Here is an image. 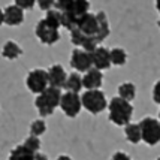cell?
Returning a JSON list of instances; mask_svg holds the SVG:
<instances>
[{
	"mask_svg": "<svg viewBox=\"0 0 160 160\" xmlns=\"http://www.w3.org/2000/svg\"><path fill=\"white\" fill-rule=\"evenodd\" d=\"M62 98V88H57L52 85H48L45 90L38 94L35 99V106L41 117H48L51 115L60 103Z\"/></svg>",
	"mask_w": 160,
	"mask_h": 160,
	"instance_id": "obj_1",
	"label": "cell"
},
{
	"mask_svg": "<svg viewBox=\"0 0 160 160\" xmlns=\"http://www.w3.org/2000/svg\"><path fill=\"white\" fill-rule=\"evenodd\" d=\"M109 109V120L117 126H126L130 123V118L133 115V106L129 100L120 98H112L111 102L108 103Z\"/></svg>",
	"mask_w": 160,
	"mask_h": 160,
	"instance_id": "obj_2",
	"label": "cell"
},
{
	"mask_svg": "<svg viewBox=\"0 0 160 160\" xmlns=\"http://www.w3.org/2000/svg\"><path fill=\"white\" fill-rule=\"evenodd\" d=\"M87 12H90V2L88 0H75L68 9L62 11V27L73 28L77 26L78 20L85 15Z\"/></svg>",
	"mask_w": 160,
	"mask_h": 160,
	"instance_id": "obj_3",
	"label": "cell"
},
{
	"mask_svg": "<svg viewBox=\"0 0 160 160\" xmlns=\"http://www.w3.org/2000/svg\"><path fill=\"white\" fill-rule=\"evenodd\" d=\"M81 105L91 114H100L106 109V98L99 88L94 90H85L81 96Z\"/></svg>",
	"mask_w": 160,
	"mask_h": 160,
	"instance_id": "obj_4",
	"label": "cell"
},
{
	"mask_svg": "<svg viewBox=\"0 0 160 160\" xmlns=\"http://www.w3.org/2000/svg\"><path fill=\"white\" fill-rule=\"evenodd\" d=\"M141 139L148 145H156L160 142V121L153 117H145L139 121Z\"/></svg>",
	"mask_w": 160,
	"mask_h": 160,
	"instance_id": "obj_5",
	"label": "cell"
},
{
	"mask_svg": "<svg viewBox=\"0 0 160 160\" xmlns=\"http://www.w3.org/2000/svg\"><path fill=\"white\" fill-rule=\"evenodd\" d=\"M58 106L62 108V111L68 117L73 118V117H77L78 114H79L81 108H82V105H81V96L78 93H73V91H66L64 94L62 93Z\"/></svg>",
	"mask_w": 160,
	"mask_h": 160,
	"instance_id": "obj_6",
	"label": "cell"
},
{
	"mask_svg": "<svg viewBox=\"0 0 160 160\" xmlns=\"http://www.w3.org/2000/svg\"><path fill=\"white\" fill-rule=\"evenodd\" d=\"M35 35L43 45H54L56 42L60 41V32H58V28L49 26L43 18L36 24Z\"/></svg>",
	"mask_w": 160,
	"mask_h": 160,
	"instance_id": "obj_7",
	"label": "cell"
},
{
	"mask_svg": "<svg viewBox=\"0 0 160 160\" xmlns=\"http://www.w3.org/2000/svg\"><path fill=\"white\" fill-rule=\"evenodd\" d=\"M26 85L32 93L39 94L48 87V73L43 69H33L28 72L27 78H26Z\"/></svg>",
	"mask_w": 160,
	"mask_h": 160,
	"instance_id": "obj_8",
	"label": "cell"
},
{
	"mask_svg": "<svg viewBox=\"0 0 160 160\" xmlns=\"http://www.w3.org/2000/svg\"><path fill=\"white\" fill-rule=\"evenodd\" d=\"M70 66L75 70H79V72L88 70L93 66L90 52L82 48H75L72 51V54H70Z\"/></svg>",
	"mask_w": 160,
	"mask_h": 160,
	"instance_id": "obj_9",
	"label": "cell"
},
{
	"mask_svg": "<svg viewBox=\"0 0 160 160\" xmlns=\"http://www.w3.org/2000/svg\"><path fill=\"white\" fill-rule=\"evenodd\" d=\"M91 57V64L99 70H105L111 66V58H109V49L105 47H96L90 52Z\"/></svg>",
	"mask_w": 160,
	"mask_h": 160,
	"instance_id": "obj_10",
	"label": "cell"
},
{
	"mask_svg": "<svg viewBox=\"0 0 160 160\" xmlns=\"http://www.w3.org/2000/svg\"><path fill=\"white\" fill-rule=\"evenodd\" d=\"M3 21L5 24L15 27V26H20L24 21V9H21L17 5H9L3 9Z\"/></svg>",
	"mask_w": 160,
	"mask_h": 160,
	"instance_id": "obj_11",
	"label": "cell"
},
{
	"mask_svg": "<svg viewBox=\"0 0 160 160\" xmlns=\"http://www.w3.org/2000/svg\"><path fill=\"white\" fill-rule=\"evenodd\" d=\"M48 84L52 85V87H57V88H63L64 87V82H66V70L62 64H52L48 70Z\"/></svg>",
	"mask_w": 160,
	"mask_h": 160,
	"instance_id": "obj_12",
	"label": "cell"
},
{
	"mask_svg": "<svg viewBox=\"0 0 160 160\" xmlns=\"http://www.w3.org/2000/svg\"><path fill=\"white\" fill-rule=\"evenodd\" d=\"M103 82V73L96 68H90L85 70V75L82 77V87L87 90H94V88H100V85Z\"/></svg>",
	"mask_w": 160,
	"mask_h": 160,
	"instance_id": "obj_13",
	"label": "cell"
},
{
	"mask_svg": "<svg viewBox=\"0 0 160 160\" xmlns=\"http://www.w3.org/2000/svg\"><path fill=\"white\" fill-rule=\"evenodd\" d=\"M22 54V49L21 47L14 41H8L5 42V45H3V48H2V56L8 58V60H15V58H18V57Z\"/></svg>",
	"mask_w": 160,
	"mask_h": 160,
	"instance_id": "obj_14",
	"label": "cell"
},
{
	"mask_svg": "<svg viewBox=\"0 0 160 160\" xmlns=\"http://www.w3.org/2000/svg\"><path fill=\"white\" fill-rule=\"evenodd\" d=\"M68 91H73V93H79L81 88H82V77L78 73V72H73L66 77V82H64V87Z\"/></svg>",
	"mask_w": 160,
	"mask_h": 160,
	"instance_id": "obj_15",
	"label": "cell"
},
{
	"mask_svg": "<svg viewBox=\"0 0 160 160\" xmlns=\"http://www.w3.org/2000/svg\"><path fill=\"white\" fill-rule=\"evenodd\" d=\"M33 159H35V153L30 151L28 148H26L22 144L15 147L14 150L11 151V154H9V160H33Z\"/></svg>",
	"mask_w": 160,
	"mask_h": 160,
	"instance_id": "obj_16",
	"label": "cell"
},
{
	"mask_svg": "<svg viewBox=\"0 0 160 160\" xmlns=\"http://www.w3.org/2000/svg\"><path fill=\"white\" fill-rule=\"evenodd\" d=\"M124 133H126V138L129 142L132 144H138L141 142V129L139 124H135V123H127L124 126Z\"/></svg>",
	"mask_w": 160,
	"mask_h": 160,
	"instance_id": "obj_17",
	"label": "cell"
},
{
	"mask_svg": "<svg viewBox=\"0 0 160 160\" xmlns=\"http://www.w3.org/2000/svg\"><path fill=\"white\" fill-rule=\"evenodd\" d=\"M109 58H111V64H115V66H123L127 62V52H126L123 48H115L109 49Z\"/></svg>",
	"mask_w": 160,
	"mask_h": 160,
	"instance_id": "obj_18",
	"label": "cell"
},
{
	"mask_svg": "<svg viewBox=\"0 0 160 160\" xmlns=\"http://www.w3.org/2000/svg\"><path fill=\"white\" fill-rule=\"evenodd\" d=\"M43 20L47 21L49 26H52V27H56V28H60L62 27V11H58L56 8H51V9L47 11V15H45Z\"/></svg>",
	"mask_w": 160,
	"mask_h": 160,
	"instance_id": "obj_19",
	"label": "cell"
},
{
	"mask_svg": "<svg viewBox=\"0 0 160 160\" xmlns=\"http://www.w3.org/2000/svg\"><path fill=\"white\" fill-rule=\"evenodd\" d=\"M135 94H136V87L132 82H124L118 87V96L129 102H132L135 99Z\"/></svg>",
	"mask_w": 160,
	"mask_h": 160,
	"instance_id": "obj_20",
	"label": "cell"
},
{
	"mask_svg": "<svg viewBox=\"0 0 160 160\" xmlns=\"http://www.w3.org/2000/svg\"><path fill=\"white\" fill-rule=\"evenodd\" d=\"M47 130V124L43 120H35L32 124H30V135H35V136H41L43 135Z\"/></svg>",
	"mask_w": 160,
	"mask_h": 160,
	"instance_id": "obj_21",
	"label": "cell"
},
{
	"mask_svg": "<svg viewBox=\"0 0 160 160\" xmlns=\"http://www.w3.org/2000/svg\"><path fill=\"white\" fill-rule=\"evenodd\" d=\"M22 145L28 148L30 151H39V148H41V141H39V136H35V135H30L28 138H26V141L22 142Z\"/></svg>",
	"mask_w": 160,
	"mask_h": 160,
	"instance_id": "obj_22",
	"label": "cell"
},
{
	"mask_svg": "<svg viewBox=\"0 0 160 160\" xmlns=\"http://www.w3.org/2000/svg\"><path fill=\"white\" fill-rule=\"evenodd\" d=\"M36 0H14V5H17V6H20L21 9H32V8L35 6Z\"/></svg>",
	"mask_w": 160,
	"mask_h": 160,
	"instance_id": "obj_23",
	"label": "cell"
},
{
	"mask_svg": "<svg viewBox=\"0 0 160 160\" xmlns=\"http://www.w3.org/2000/svg\"><path fill=\"white\" fill-rule=\"evenodd\" d=\"M36 3H38V6L41 8L42 11H48L51 8H54L56 0H36Z\"/></svg>",
	"mask_w": 160,
	"mask_h": 160,
	"instance_id": "obj_24",
	"label": "cell"
},
{
	"mask_svg": "<svg viewBox=\"0 0 160 160\" xmlns=\"http://www.w3.org/2000/svg\"><path fill=\"white\" fill-rule=\"evenodd\" d=\"M75 0H56V3H54V8L58 9V11H64V9H68V8L73 3Z\"/></svg>",
	"mask_w": 160,
	"mask_h": 160,
	"instance_id": "obj_25",
	"label": "cell"
},
{
	"mask_svg": "<svg viewBox=\"0 0 160 160\" xmlns=\"http://www.w3.org/2000/svg\"><path fill=\"white\" fill-rule=\"evenodd\" d=\"M153 100L156 103H160V81L156 82V85L153 88Z\"/></svg>",
	"mask_w": 160,
	"mask_h": 160,
	"instance_id": "obj_26",
	"label": "cell"
},
{
	"mask_svg": "<svg viewBox=\"0 0 160 160\" xmlns=\"http://www.w3.org/2000/svg\"><path fill=\"white\" fill-rule=\"evenodd\" d=\"M111 160H132V159H130L126 153H123V151H117V153L111 157Z\"/></svg>",
	"mask_w": 160,
	"mask_h": 160,
	"instance_id": "obj_27",
	"label": "cell"
},
{
	"mask_svg": "<svg viewBox=\"0 0 160 160\" xmlns=\"http://www.w3.org/2000/svg\"><path fill=\"white\" fill-rule=\"evenodd\" d=\"M33 160H48V157H47V154L36 151V153H35V159H33Z\"/></svg>",
	"mask_w": 160,
	"mask_h": 160,
	"instance_id": "obj_28",
	"label": "cell"
},
{
	"mask_svg": "<svg viewBox=\"0 0 160 160\" xmlns=\"http://www.w3.org/2000/svg\"><path fill=\"white\" fill-rule=\"evenodd\" d=\"M57 160H72L69 157V156H58V157H57Z\"/></svg>",
	"mask_w": 160,
	"mask_h": 160,
	"instance_id": "obj_29",
	"label": "cell"
},
{
	"mask_svg": "<svg viewBox=\"0 0 160 160\" xmlns=\"http://www.w3.org/2000/svg\"><path fill=\"white\" fill-rule=\"evenodd\" d=\"M2 24H5V21H3V9H0V26Z\"/></svg>",
	"mask_w": 160,
	"mask_h": 160,
	"instance_id": "obj_30",
	"label": "cell"
},
{
	"mask_svg": "<svg viewBox=\"0 0 160 160\" xmlns=\"http://www.w3.org/2000/svg\"><path fill=\"white\" fill-rule=\"evenodd\" d=\"M156 9L160 12V0H156Z\"/></svg>",
	"mask_w": 160,
	"mask_h": 160,
	"instance_id": "obj_31",
	"label": "cell"
},
{
	"mask_svg": "<svg viewBox=\"0 0 160 160\" xmlns=\"http://www.w3.org/2000/svg\"><path fill=\"white\" fill-rule=\"evenodd\" d=\"M159 121H160V112H159Z\"/></svg>",
	"mask_w": 160,
	"mask_h": 160,
	"instance_id": "obj_32",
	"label": "cell"
},
{
	"mask_svg": "<svg viewBox=\"0 0 160 160\" xmlns=\"http://www.w3.org/2000/svg\"><path fill=\"white\" fill-rule=\"evenodd\" d=\"M159 27H160V20H159Z\"/></svg>",
	"mask_w": 160,
	"mask_h": 160,
	"instance_id": "obj_33",
	"label": "cell"
},
{
	"mask_svg": "<svg viewBox=\"0 0 160 160\" xmlns=\"http://www.w3.org/2000/svg\"><path fill=\"white\" fill-rule=\"evenodd\" d=\"M157 160H160V157H159V159H157Z\"/></svg>",
	"mask_w": 160,
	"mask_h": 160,
	"instance_id": "obj_34",
	"label": "cell"
}]
</instances>
